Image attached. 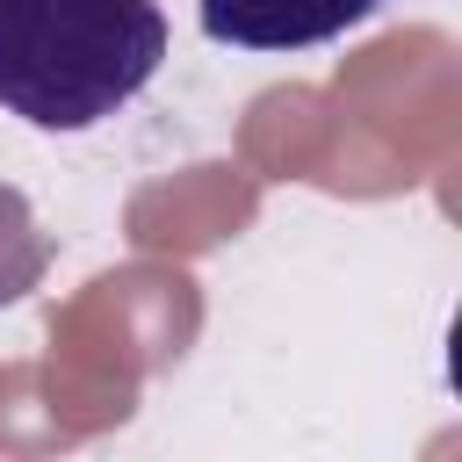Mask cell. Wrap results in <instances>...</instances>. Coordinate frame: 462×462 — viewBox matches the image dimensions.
<instances>
[{
  "instance_id": "obj_1",
  "label": "cell",
  "mask_w": 462,
  "mask_h": 462,
  "mask_svg": "<svg viewBox=\"0 0 462 462\" xmlns=\"http://www.w3.org/2000/svg\"><path fill=\"white\" fill-rule=\"evenodd\" d=\"M166 58L159 0H0V108L87 130L137 101Z\"/></svg>"
},
{
  "instance_id": "obj_2",
  "label": "cell",
  "mask_w": 462,
  "mask_h": 462,
  "mask_svg": "<svg viewBox=\"0 0 462 462\" xmlns=\"http://www.w3.org/2000/svg\"><path fill=\"white\" fill-rule=\"evenodd\" d=\"M383 0H202V36L231 51H310L368 22Z\"/></svg>"
},
{
  "instance_id": "obj_3",
  "label": "cell",
  "mask_w": 462,
  "mask_h": 462,
  "mask_svg": "<svg viewBox=\"0 0 462 462\" xmlns=\"http://www.w3.org/2000/svg\"><path fill=\"white\" fill-rule=\"evenodd\" d=\"M51 267V231L36 224L29 195L14 180H0V303H22Z\"/></svg>"
}]
</instances>
